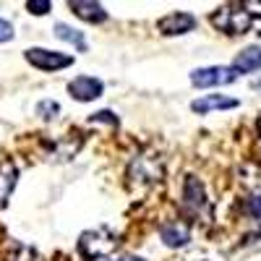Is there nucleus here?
Segmentation results:
<instances>
[{"label": "nucleus", "mask_w": 261, "mask_h": 261, "mask_svg": "<svg viewBox=\"0 0 261 261\" xmlns=\"http://www.w3.org/2000/svg\"><path fill=\"white\" fill-rule=\"evenodd\" d=\"M248 212L261 222V196H253V199H248Z\"/></svg>", "instance_id": "19"}, {"label": "nucleus", "mask_w": 261, "mask_h": 261, "mask_svg": "<svg viewBox=\"0 0 261 261\" xmlns=\"http://www.w3.org/2000/svg\"><path fill=\"white\" fill-rule=\"evenodd\" d=\"M157 27H160V32L167 34V37H178V34H188V32L196 29V18H193L191 13L178 11V13H170V16L160 18Z\"/></svg>", "instance_id": "7"}, {"label": "nucleus", "mask_w": 261, "mask_h": 261, "mask_svg": "<svg viewBox=\"0 0 261 261\" xmlns=\"http://www.w3.org/2000/svg\"><path fill=\"white\" fill-rule=\"evenodd\" d=\"M16 180H18V167L8 160L0 165V209H3L11 199V193L16 188Z\"/></svg>", "instance_id": "11"}, {"label": "nucleus", "mask_w": 261, "mask_h": 261, "mask_svg": "<svg viewBox=\"0 0 261 261\" xmlns=\"http://www.w3.org/2000/svg\"><path fill=\"white\" fill-rule=\"evenodd\" d=\"M230 68L235 71V76L261 71V45H256V47H246L243 53H238V58L232 60Z\"/></svg>", "instance_id": "9"}, {"label": "nucleus", "mask_w": 261, "mask_h": 261, "mask_svg": "<svg viewBox=\"0 0 261 261\" xmlns=\"http://www.w3.org/2000/svg\"><path fill=\"white\" fill-rule=\"evenodd\" d=\"M105 120L110 123L113 128H118V118H115L110 110H99V113H94V115L89 118V123H105Z\"/></svg>", "instance_id": "16"}, {"label": "nucleus", "mask_w": 261, "mask_h": 261, "mask_svg": "<svg viewBox=\"0 0 261 261\" xmlns=\"http://www.w3.org/2000/svg\"><path fill=\"white\" fill-rule=\"evenodd\" d=\"M253 13L243 6V3H230V6H222L217 8L212 16H209V24L214 29H220L222 34H232V37H241L246 34L251 27H253Z\"/></svg>", "instance_id": "1"}, {"label": "nucleus", "mask_w": 261, "mask_h": 261, "mask_svg": "<svg viewBox=\"0 0 261 261\" xmlns=\"http://www.w3.org/2000/svg\"><path fill=\"white\" fill-rule=\"evenodd\" d=\"M68 8L79 16V18H84V21H89V24H102V21H107V11L99 6V3H94V0H73V3H68Z\"/></svg>", "instance_id": "10"}, {"label": "nucleus", "mask_w": 261, "mask_h": 261, "mask_svg": "<svg viewBox=\"0 0 261 261\" xmlns=\"http://www.w3.org/2000/svg\"><path fill=\"white\" fill-rule=\"evenodd\" d=\"M118 261H144V258H139V256H125V258H118Z\"/></svg>", "instance_id": "21"}, {"label": "nucleus", "mask_w": 261, "mask_h": 261, "mask_svg": "<svg viewBox=\"0 0 261 261\" xmlns=\"http://www.w3.org/2000/svg\"><path fill=\"white\" fill-rule=\"evenodd\" d=\"M11 261H42V256L29 246H16V256H11Z\"/></svg>", "instance_id": "14"}, {"label": "nucleus", "mask_w": 261, "mask_h": 261, "mask_svg": "<svg viewBox=\"0 0 261 261\" xmlns=\"http://www.w3.org/2000/svg\"><path fill=\"white\" fill-rule=\"evenodd\" d=\"M183 201L191 212L196 214H204L209 201H206V191H204V183L196 178V175H188L186 183H183Z\"/></svg>", "instance_id": "6"}, {"label": "nucleus", "mask_w": 261, "mask_h": 261, "mask_svg": "<svg viewBox=\"0 0 261 261\" xmlns=\"http://www.w3.org/2000/svg\"><path fill=\"white\" fill-rule=\"evenodd\" d=\"M50 8H53L50 0H29V3H27V11L34 13V16H45Z\"/></svg>", "instance_id": "15"}, {"label": "nucleus", "mask_w": 261, "mask_h": 261, "mask_svg": "<svg viewBox=\"0 0 261 261\" xmlns=\"http://www.w3.org/2000/svg\"><path fill=\"white\" fill-rule=\"evenodd\" d=\"M55 37L63 39V42H71V45H76L79 50H86V39L81 32H76L73 27H65V24H55Z\"/></svg>", "instance_id": "13"}, {"label": "nucleus", "mask_w": 261, "mask_h": 261, "mask_svg": "<svg viewBox=\"0 0 261 261\" xmlns=\"http://www.w3.org/2000/svg\"><path fill=\"white\" fill-rule=\"evenodd\" d=\"M11 39H13V27H11V21L0 18V42H11Z\"/></svg>", "instance_id": "17"}, {"label": "nucleus", "mask_w": 261, "mask_h": 261, "mask_svg": "<svg viewBox=\"0 0 261 261\" xmlns=\"http://www.w3.org/2000/svg\"><path fill=\"white\" fill-rule=\"evenodd\" d=\"M102 89H105V84L99 79H94V76H79V79H73L68 84V94L76 102H92V99H97L102 94Z\"/></svg>", "instance_id": "5"}, {"label": "nucleus", "mask_w": 261, "mask_h": 261, "mask_svg": "<svg viewBox=\"0 0 261 261\" xmlns=\"http://www.w3.org/2000/svg\"><path fill=\"white\" fill-rule=\"evenodd\" d=\"M243 6H246L253 16H258V18H261V0H248V3H243Z\"/></svg>", "instance_id": "20"}, {"label": "nucleus", "mask_w": 261, "mask_h": 261, "mask_svg": "<svg viewBox=\"0 0 261 261\" xmlns=\"http://www.w3.org/2000/svg\"><path fill=\"white\" fill-rule=\"evenodd\" d=\"M118 246V238L110 227H97V230H86L79 238V253L89 261H97L107 253H113Z\"/></svg>", "instance_id": "2"}, {"label": "nucleus", "mask_w": 261, "mask_h": 261, "mask_svg": "<svg viewBox=\"0 0 261 261\" xmlns=\"http://www.w3.org/2000/svg\"><path fill=\"white\" fill-rule=\"evenodd\" d=\"M230 107H238V99L232 97H222V94H206L201 99H193L191 102V110L193 113H214V110H230Z\"/></svg>", "instance_id": "8"}, {"label": "nucleus", "mask_w": 261, "mask_h": 261, "mask_svg": "<svg viewBox=\"0 0 261 261\" xmlns=\"http://www.w3.org/2000/svg\"><path fill=\"white\" fill-rule=\"evenodd\" d=\"M58 110H60V107H58L55 102H39V105H37V113H47L45 118H53V115H58Z\"/></svg>", "instance_id": "18"}, {"label": "nucleus", "mask_w": 261, "mask_h": 261, "mask_svg": "<svg viewBox=\"0 0 261 261\" xmlns=\"http://www.w3.org/2000/svg\"><path fill=\"white\" fill-rule=\"evenodd\" d=\"M160 235H162V243L170 246V248H180V246H186V243L191 241V230L183 227V225H178V222L165 225V227L160 230Z\"/></svg>", "instance_id": "12"}, {"label": "nucleus", "mask_w": 261, "mask_h": 261, "mask_svg": "<svg viewBox=\"0 0 261 261\" xmlns=\"http://www.w3.org/2000/svg\"><path fill=\"white\" fill-rule=\"evenodd\" d=\"M238 76L230 65H209V68H196L191 73V84L196 89H212V86H225L232 84Z\"/></svg>", "instance_id": "3"}, {"label": "nucleus", "mask_w": 261, "mask_h": 261, "mask_svg": "<svg viewBox=\"0 0 261 261\" xmlns=\"http://www.w3.org/2000/svg\"><path fill=\"white\" fill-rule=\"evenodd\" d=\"M258 134H261V118H258Z\"/></svg>", "instance_id": "22"}, {"label": "nucleus", "mask_w": 261, "mask_h": 261, "mask_svg": "<svg viewBox=\"0 0 261 261\" xmlns=\"http://www.w3.org/2000/svg\"><path fill=\"white\" fill-rule=\"evenodd\" d=\"M24 58H27V63H32L34 68H39V71H60V68L73 65L71 55L55 53V50H42V47H29L24 53Z\"/></svg>", "instance_id": "4"}]
</instances>
